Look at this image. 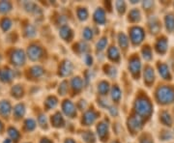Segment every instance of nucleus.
Listing matches in <instances>:
<instances>
[{
    "label": "nucleus",
    "mask_w": 174,
    "mask_h": 143,
    "mask_svg": "<svg viewBox=\"0 0 174 143\" xmlns=\"http://www.w3.org/2000/svg\"><path fill=\"white\" fill-rule=\"evenodd\" d=\"M136 110L141 114H147L150 112V104L149 103L145 102V100H138L136 103Z\"/></svg>",
    "instance_id": "nucleus-1"
},
{
    "label": "nucleus",
    "mask_w": 174,
    "mask_h": 143,
    "mask_svg": "<svg viewBox=\"0 0 174 143\" xmlns=\"http://www.w3.org/2000/svg\"><path fill=\"white\" fill-rule=\"evenodd\" d=\"M174 97L173 92L171 91L170 89H167V88H162L161 90V93H160V99L165 100V103H169V100H171Z\"/></svg>",
    "instance_id": "nucleus-2"
},
{
    "label": "nucleus",
    "mask_w": 174,
    "mask_h": 143,
    "mask_svg": "<svg viewBox=\"0 0 174 143\" xmlns=\"http://www.w3.org/2000/svg\"><path fill=\"white\" fill-rule=\"evenodd\" d=\"M145 143H149V142H145Z\"/></svg>",
    "instance_id": "nucleus-4"
},
{
    "label": "nucleus",
    "mask_w": 174,
    "mask_h": 143,
    "mask_svg": "<svg viewBox=\"0 0 174 143\" xmlns=\"http://www.w3.org/2000/svg\"><path fill=\"white\" fill-rule=\"evenodd\" d=\"M105 42H107V41H105V39H103L101 42H100V44H98V49H99V47H100V49H104V45H105Z\"/></svg>",
    "instance_id": "nucleus-3"
}]
</instances>
